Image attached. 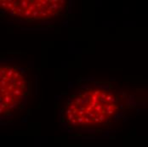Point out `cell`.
<instances>
[{
  "label": "cell",
  "mask_w": 148,
  "mask_h": 147,
  "mask_svg": "<svg viewBox=\"0 0 148 147\" xmlns=\"http://www.w3.org/2000/svg\"><path fill=\"white\" fill-rule=\"evenodd\" d=\"M120 108L121 99L112 84L106 82L86 83L66 99L60 119L70 129L100 130L112 123Z\"/></svg>",
  "instance_id": "6da1fadb"
},
{
  "label": "cell",
  "mask_w": 148,
  "mask_h": 147,
  "mask_svg": "<svg viewBox=\"0 0 148 147\" xmlns=\"http://www.w3.org/2000/svg\"><path fill=\"white\" fill-rule=\"evenodd\" d=\"M30 94V82L27 72L16 65L0 66L1 116L10 115L12 110L22 105Z\"/></svg>",
  "instance_id": "7a4b0ae2"
},
{
  "label": "cell",
  "mask_w": 148,
  "mask_h": 147,
  "mask_svg": "<svg viewBox=\"0 0 148 147\" xmlns=\"http://www.w3.org/2000/svg\"><path fill=\"white\" fill-rule=\"evenodd\" d=\"M65 4V1L58 0L0 1L2 10L27 22L45 21L57 16L63 11Z\"/></svg>",
  "instance_id": "3957f363"
}]
</instances>
